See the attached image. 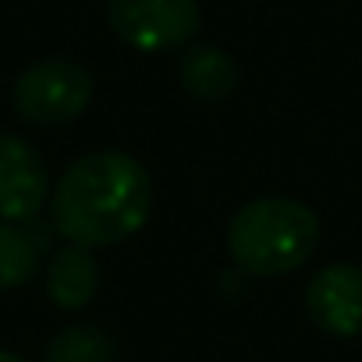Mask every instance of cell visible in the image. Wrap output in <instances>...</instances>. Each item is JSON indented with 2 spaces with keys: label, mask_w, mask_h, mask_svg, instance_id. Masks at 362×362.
<instances>
[{
  "label": "cell",
  "mask_w": 362,
  "mask_h": 362,
  "mask_svg": "<svg viewBox=\"0 0 362 362\" xmlns=\"http://www.w3.org/2000/svg\"><path fill=\"white\" fill-rule=\"evenodd\" d=\"M40 259L43 249L22 224L0 221V291L29 284L40 270Z\"/></svg>",
  "instance_id": "obj_9"
},
{
  "label": "cell",
  "mask_w": 362,
  "mask_h": 362,
  "mask_svg": "<svg viewBox=\"0 0 362 362\" xmlns=\"http://www.w3.org/2000/svg\"><path fill=\"white\" fill-rule=\"evenodd\" d=\"M320 245V217L291 196H259L235 210L228 224V252L249 277H281L313 259Z\"/></svg>",
  "instance_id": "obj_2"
},
{
  "label": "cell",
  "mask_w": 362,
  "mask_h": 362,
  "mask_svg": "<svg viewBox=\"0 0 362 362\" xmlns=\"http://www.w3.org/2000/svg\"><path fill=\"white\" fill-rule=\"evenodd\" d=\"M0 362H29V358H22V355H15V351H4V348H0Z\"/></svg>",
  "instance_id": "obj_11"
},
{
  "label": "cell",
  "mask_w": 362,
  "mask_h": 362,
  "mask_svg": "<svg viewBox=\"0 0 362 362\" xmlns=\"http://www.w3.org/2000/svg\"><path fill=\"white\" fill-rule=\"evenodd\" d=\"M89 100L93 75L71 57L33 61L11 86V107L33 128H64L86 114Z\"/></svg>",
  "instance_id": "obj_3"
},
{
  "label": "cell",
  "mask_w": 362,
  "mask_h": 362,
  "mask_svg": "<svg viewBox=\"0 0 362 362\" xmlns=\"http://www.w3.org/2000/svg\"><path fill=\"white\" fill-rule=\"evenodd\" d=\"M107 25L142 54L189 47L199 33L196 0H107Z\"/></svg>",
  "instance_id": "obj_4"
},
{
  "label": "cell",
  "mask_w": 362,
  "mask_h": 362,
  "mask_svg": "<svg viewBox=\"0 0 362 362\" xmlns=\"http://www.w3.org/2000/svg\"><path fill=\"white\" fill-rule=\"evenodd\" d=\"M43 288L57 309H64V313L86 309L100 291V263H96L93 249L75 245V242L61 245L47 263Z\"/></svg>",
  "instance_id": "obj_8"
},
{
  "label": "cell",
  "mask_w": 362,
  "mask_h": 362,
  "mask_svg": "<svg viewBox=\"0 0 362 362\" xmlns=\"http://www.w3.org/2000/svg\"><path fill=\"white\" fill-rule=\"evenodd\" d=\"M305 313L330 337L362 334V267L330 263L305 284Z\"/></svg>",
  "instance_id": "obj_6"
},
{
  "label": "cell",
  "mask_w": 362,
  "mask_h": 362,
  "mask_svg": "<svg viewBox=\"0 0 362 362\" xmlns=\"http://www.w3.org/2000/svg\"><path fill=\"white\" fill-rule=\"evenodd\" d=\"M153 210L149 170L121 153L100 149L78 156L50 192L54 228L86 249H103L142 231Z\"/></svg>",
  "instance_id": "obj_1"
},
{
  "label": "cell",
  "mask_w": 362,
  "mask_h": 362,
  "mask_svg": "<svg viewBox=\"0 0 362 362\" xmlns=\"http://www.w3.org/2000/svg\"><path fill=\"white\" fill-rule=\"evenodd\" d=\"M50 199V174L33 142L0 132V221L25 224Z\"/></svg>",
  "instance_id": "obj_5"
},
{
  "label": "cell",
  "mask_w": 362,
  "mask_h": 362,
  "mask_svg": "<svg viewBox=\"0 0 362 362\" xmlns=\"http://www.w3.org/2000/svg\"><path fill=\"white\" fill-rule=\"evenodd\" d=\"M177 78L192 100L199 103H224L235 96L242 71L235 64V57L214 43H189L177 57Z\"/></svg>",
  "instance_id": "obj_7"
},
{
  "label": "cell",
  "mask_w": 362,
  "mask_h": 362,
  "mask_svg": "<svg viewBox=\"0 0 362 362\" xmlns=\"http://www.w3.org/2000/svg\"><path fill=\"white\" fill-rule=\"evenodd\" d=\"M43 362H114V341L93 323H75L47 341Z\"/></svg>",
  "instance_id": "obj_10"
}]
</instances>
